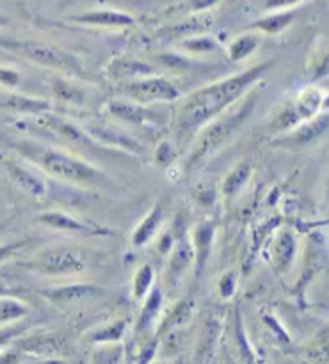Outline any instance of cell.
<instances>
[{
  "label": "cell",
  "instance_id": "6da1fadb",
  "mask_svg": "<svg viewBox=\"0 0 329 364\" xmlns=\"http://www.w3.org/2000/svg\"><path fill=\"white\" fill-rule=\"evenodd\" d=\"M271 66L272 61L260 63L213 84H206L180 99L173 117V134L177 145L187 146L192 143L199 129L246 97Z\"/></svg>",
  "mask_w": 329,
  "mask_h": 364
},
{
  "label": "cell",
  "instance_id": "7a4b0ae2",
  "mask_svg": "<svg viewBox=\"0 0 329 364\" xmlns=\"http://www.w3.org/2000/svg\"><path fill=\"white\" fill-rule=\"evenodd\" d=\"M16 150L27 163L59 182L80 188L105 186L107 182H111V178L100 168L68 150L55 149L38 141H23L16 146Z\"/></svg>",
  "mask_w": 329,
  "mask_h": 364
},
{
  "label": "cell",
  "instance_id": "3957f363",
  "mask_svg": "<svg viewBox=\"0 0 329 364\" xmlns=\"http://www.w3.org/2000/svg\"><path fill=\"white\" fill-rule=\"evenodd\" d=\"M255 104H257V95L247 93L239 102L223 111L221 114H217L205 127L199 129V132L192 139L191 150L185 159V171L194 170L196 166L216 156L223 146L228 145L233 136L244 127L247 118L253 114Z\"/></svg>",
  "mask_w": 329,
  "mask_h": 364
},
{
  "label": "cell",
  "instance_id": "277c9868",
  "mask_svg": "<svg viewBox=\"0 0 329 364\" xmlns=\"http://www.w3.org/2000/svg\"><path fill=\"white\" fill-rule=\"evenodd\" d=\"M0 48L13 52L20 58L27 59L33 65L41 66V68L54 70L65 77L72 79L86 80L89 79L86 66L82 59L66 48L57 47V45L45 43L38 40H20V38H0Z\"/></svg>",
  "mask_w": 329,
  "mask_h": 364
},
{
  "label": "cell",
  "instance_id": "5b68a950",
  "mask_svg": "<svg viewBox=\"0 0 329 364\" xmlns=\"http://www.w3.org/2000/svg\"><path fill=\"white\" fill-rule=\"evenodd\" d=\"M29 272L38 273L41 277L65 279L75 277L86 272V261L77 252L65 247L45 248L36 252L29 261L23 262Z\"/></svg>",
  "mask_w": 329,
  "mask_h": 364
},
{
  "label": "cell",
  "instance_id": "8992f818",
  "mask_svg": "<svg viewBox=\"0 0 329 364\" xmlns=\"http://www.w3.org/2000/svg\"><path fill=\"white\" fill-rule=\"evenodd\" d=\"M120 95L141 106H153V104L178 102L182 99V91L171 79L153 73L141 79L121 82Z\"/></svg>",
  "mask_w": 329,
  "mask_h": 364
},
{
  "label": "cell",
  "instance_id": "52a82bcc",
  "mask_svg": "<svg viewBox=\"0 0 329 364\" xmlns=\"http://www.w3.org/2000/svg\"><path fill=\"white\" fill-rule=\"evenodd\" d=\"M325 95L320 87L308 86L299 95L286 104L271 122V129L276 132H290L303 122L311 120L325 109Z\"/></svg>",
  "mask_w": 329,
  "mask_h": 364
},
{
  "label": "cell",
  "instance_id": "ba28073f",
  "mask_svg": "<svg viewBox=\"0 0 329 364\" xmlns=\"http://www.w3.org/2000/svg\"><path fill=\"white\" fill-rule=\"evenodd\" d=\"M34 122L38 124V127L41 131H45L47 134L54 136V138L62 139L65 143H68L69 146L79 150H94V152H108L107 149L98 145L93 138L89 136V132L79 125L77 122H73L72 118L62 117V114L54 113V111H48V113L41 114V117H34Z\"/></svg>",
  "mask_w": 329,
  "mask_h": 364
},
{
  "label": "cell",
  "instance_id": "9c48e42d",
  "mask_svg": "<svg viewBox=\"0 0 329 364\" xmlns=\"http://www.w3.org/2000/svg\"><path fill=\"white\" fill-rule=\"evenodd\" d=\"M91 138L107 150H121L130 156H145L146 149L135 136L128 134L123 127L107 122H93L84 125Z\"/></svg>",
  "mask_w": 329,
  "mask_h": 364
},
{
  "label": "cell",
  "instance_id": "30bf717a",
  "mask_svg": "<svg viewBox=\"0 0 329 364\" xmlns=\"http://www.w3.org/2000/svg\"><path fill=\"white\" fill-rule=\"evenodd\" d=\"M38 222L41 225L48 227L52 230L65 234H73V236L82 237H107L114 236V232L100 223L86 222V220L75 218L73 215L62 211H45L38 216Z\"/></svg>",
  "mask_w": 329,
  "mask_h": 364
},
{
  "label": "cell",
  "instance_id": "8fae6325",
  "mask_svg": "<svg viewBox=\"0 0 329 364\" xmlns=\"http://www.w3.org/2000/svg\"><path fill=\"white\" fill-rule=\"evenodd\" d=\"M107 113L121 124L152 129V131H157L164 124V114L160 111L150 109V106H141V104H135L127 99L111 100L107 104Z\"/></svg>",
  "mask_w": 329,
  "mask_h": 364
},
{
  "label": "cell",
  "instance_id": "7c38bea8",
  "mask_svg": "<svg viewBox=\"0 0 329 364\" xmlns=\"http://www.w3.org/2000/svg\"><path fill=\"white\" fill-rule=\"evenodd\" d=\"M2 163H4V168L9 177H11V181L27 195L34 198H41L48 193L47 181L41 177L40 170L30 163H27L26 159L20 161L13 159V157H6Z\"/></svg>",
  "mask_w": 329,
  "mask_h": 364
},
{
  "label": "cell",
  "instance_id": "4fadbf2b",
  "mask_svg": "<svg viewBox=\"0 0 329 364\" xmlns=\"http://www.w3.org/2000/svg\"><path fill=\"white\" fill-rule=\"evenodd\" d=\"M191 266H194V248H192V241L184 236L182 240L177 241L171 254L167 255L164 282H166L167 289L171 293L177 291L178 286L182 284V279L185 277V273L189 272Z\"/></svg>",
  "mask_w": 329,
  "mask_h": 364
},
{
  "label": "cell",
  "instance_id": "5bb4252c",
  "mask_svg": "<svg viewBox=\"0 0 329 364\" xmlns=\"http://www.w3.org/2000/svg\"><path fill=\"white\" fill-rule=\"evenodd\" d=\"M68 22L82 27H94V29H127L135 26V16L120 9H91L82 15L68 16Z\"/></svg>",
  "mask_w": 329,
  "mask_h": 364
},
{
  "label": "cell",
  "instance_id": "9a60e30c",
  "mask_svg": "<svg viewBox=\"0 0 329 364\" xmlns=\"http://www.w3.org/2000/svg\"><path fill=\"white\" fill-rule=\"evenodd\" d=\"M166 211L167 204L166 200H159L148 213H146L145 218L138 223L134 230L130 234V243L132 247L141 248L146 247L148 243H152L157 237V234L162 229L164 222H166Z\"/></svg>",
  "mask_w": 329,
  "mask_h": 364
},
{
  "label": "cell",
  "instance_id": "2e32d148",
  "mask_svg": "<svg viewBox=\"0 0 329 364\" xmlns=\"http://www.w3.org/2000/svg\"><path fill=\"white\" fill-rule=\"evenodd\" d=\"M216 20H213L212 13H196V15H187L182 18L180 22L171 23V26L164 27L160 34L171 40H187V38L198 36V34H206L213 27Z\"/></svg>",
  "mask_w": 329,
  "mask_h": 364
},
{
  "label": "cell",
  "instance_id": "e0dca14e",
  "mask_svg": "<svg viewBox=\"0 0 329 364\" xmlns=\"http://www.w3.org/2000/svg\"><path fill=\"white\" fill-rule=\"evenodd\" d=\"M0 109L34 118L52 111V102L45 99H36V97L22 95L16 91H6L4 95H0Z\"/></svg>",
  "mask_w": 329,
  "mask_h": 364
},
{
  "label": "cell",
  "instance_id": "ac0fdd59",
  "mask_svg": "<svg viewBox=\"0 0 329 364\" xmlns=\"http://www.w3.org/2000/svg\"><path fill=\"white\" fill-rule=\"evenodd\" d=\"M41 295L54 304H75L100 296L101 288L96 284H89V282H72V284H61L43 289Z\"/></svg>",
  "mask_w": 329,
  "mask_h": 364
},
{
  "label": "cell",
  "instance_id": "d6986e66",
  "mask_svg": "<svg viewBox=\"0 0 329 364\" xmlns=\"http://www.w3.org/2000/svg\"><path fill=\"white\" fill-rule=\"evenodd\" d=\"M213 237H216V225L213 223H198L192 232V248H194V272L196 277H201L203 269L210 259Z\"/></svg>",
  "mask_w": 329,
  "mask_h": 364
},
{
  "label": "cell",
  "instance_id": "ffe728a7",
  "mask_svg": "<svg viewBox=\"0 0 329 364\" xmlns=\"http://www.w3.org/2000/svg\"><path fill=\"white\" fill-rule=\"evenodd\" d=\"M107 72L116 82H127V80L141 79V77L157 73L152 65L134 58H116L114 61H111V65H107Z\"/></svg>",
  "mask_w": 329,
  "mask_h": 364
},
{
  "label": "cell",
  "instance_id": "44dd1931",
  "mask_svg": "<svg viewBox=\"0 0 329 364\" xmlns=\"http://www.w3.org/2000/svg\"><path fill=\"white\" fill-rule=\"evenodd\" d=\"M329 127V114L320 113L317 114L311 120L303 122V124L297 125L296 129L289 132L286 139L289 143H294V145H306V143L313 141L318 136H322L325 132V129Z\"/></svg>",
  "mask_w": 329,
  "mask_h": 364
},
{
  "label": "cell",
  "instance_id": "7402d4cb",
  "mask_svg": "<svg viewBox=\"0 0 329 364\" xmlns=\"http://www.w3.org/2000/svg\"><path fill=\"white\" fill-rule=\"evenodd\" d=\"M294 255H296V236L290 230H281L274 240L271 248V261L276 269L285 272L292 264Z\"/></svg>",
  "mask_w": 329,
  "mask_h": 364
},
{
  "label": "cell",
  "instance_id": "603a6c76",
  "mask_svg": "<svg viewBox=\"0 0 329 364\" xmlns=\"http://www.w3.org/2000/svg\"><path fill=\"white\" fill-rule=\"evenodd\" d=\"M294 18H296V13L294 11H272L269 15L262 16V18L255 20L253 23H250V31L276 36V34L289 29L292 26Z\"/></svg>",
  "mask_w": 329,
  "mask_h": 364
},
{
  "label": "cell",
  "instance_id": "cb8c5ba5",
  "mask_svg": "<svg viewBox=\"0 0 329 364\" xmlns=\"http://www.w3.org/2000/svg\"><path fill=\"white\" fill-rule=\"evenodd\" d=\"M162 304H164V295H162V289L159 286L150 291V295L143 300V309L141 314H139V321L135 325V331L139 334H146V332L152 331V325L155 323L157 316H159L160 309H162Z\"/></svg>",
  "mask_w": 329,
  "mask_h": 364
},
{
  "label": "cell",
  "instance_id": "d4e9b609",
  "mask_svg": "<svg viewBox=\"0 0 329 364\" xmlns=\"http://www.w3.org/2000/svg\"><path fill=\"white\" fill-rule=\"evenodd\" d=\"M258 47H260V36L255 31H247V33L239 34L230 41V45L226 47V55H228L230 61L242 63L247 58H251L258 50Z\"/></svg>",
  "mask_w": 329,
  "mask_h": 364
},
{
  "label": "cell",
  "instance_id": "484cf974",
  "mask_svg": "<svg viewBox=\"0 0 329 364\" xmlns=\"http://www.w3.org/2000/svg\"><path fill=\"white\" fill-rule=\"evenodd\" d=\"M30 306L26 300L16 295L0 296V327L11 323H18L23 318L29 316Z\"/></svg>",
  "mask_w": 329,
  "mask_h": 364
},
{
  "label": "cell",
  "instance_id": "4316f807",
  "mask_svg": "<svg viewBox=\"0 0 329 364\" xmlns=\"http://www.w3.org/2000/svg\"><path fill=\"white\" fill-rule=\"evenodd\" d=\"M251 168H253L251 166V163L242 161V163L237 164V166L233 168L228 175H226L225 181H223V186H221V191L225 197H228V198L235 197V195L239 193L244 186H246V182L250 181V177H251Z\"/></svg>",
  "mask_w": 329,
  "mask_h": 364
},
{
  "label": "cell",
  "instance_id": "83f0119b",
  "mask_svg": "<svg viewBox=\"0 0 329 364\" xmlns=\"http://www.w3.org/2000/svg\"><path fill=\"white\" fill-rule=\"evenodd\" d=\"M155 286V269H153L150 262H145L134 273V279H132V296L135 300H145Z\"/></svg>",
  "mask_w": 329,
  "mask_h": 364
},
{
  "label": "cell",
  "instance_id": "f1b7e54d",
  "mask_svg": "<svg viewBox=\"0 0 329 364\" xmlns=\"http://www.w3.org/2000/svg\"><path fill=\"white\" fill-rule=\"evenodd\" d=\"M52 93H54L55 99L62 100L65 104H75L80 106L84 104V91L79 84H75L73 80L61 77V79H55L52 82Z\"/></svg>",
  "mask_w": 329,
  "mask_h": 364
},
{
  "label": "cell",
  "instance_id": "f546056e",
  "mask_svg": "<svg viewBox=\"0 0 329 364\" xmlns=\"http://www.w3.org/2000/svg\"><path fill=\"white\" fill-rule=\"evenodd\" d=\"M178 47L189 55H203L210 54V52L217 50L219 48V41L212 34H198V36L187 38V40H182L178 43Z\"/></svg>",
  "mask_w": 329,
  "mask_h": 364
},
{
  "label": "cell",
  "instance_id": "4dcf8cb0",
  "mask_svg": "<svg viewBox=\"0 0 329 364\" xmlns=\"http://www.w3.org/2000/svg\"><path fill=\"white\" fill-rule=\"evenodd\" d=\"M127 320L118 318V320L108 321V323L101 325L100 328L91 332V341L94 343H118L125 336L127 331Z\"/></svg>",
  "mask_w": 329,
  "mask_h": 364
},
{
  "label": "cell",
  "instance_id": "1f68e13d",
  "mask_svg": "<svg viewBox=\"0 0 329 364\" xmlns=\"http://www.w3.org/2000/svg\"><path fill=\"white\" fill-rule=\"evenodd\" d=\"M221 0H182L178 4L169 6L164 9L166 15L182 13V15H196V13H210Z\"/></svg>",
  "mask_w": 329,
  "mask_h": 364
},
{
  "label": "cell",
  "instance_id": "d6a6232c",
  "mask_svg": "<svg viewBox=\"0 0 329 364\" xmlns=\"http://www.w3.org/2000/svg\"><path fill=\"white\" fill-rule=\"evenodd\" d=\"M177 145H174L173 141H169V139H164V141H160L159 145H157V149L153 150V163L160 168H167L171 166V163H173L174 159H177Z\"/></svg>",
  "mask_w": 329,
  "mask_h": 364
},
{
  "label": "cell",
  "instance_id": "836d02e7",
  "mask_svg": "<svg viewBox=\"0 0 329 364\" xmlns=\"http://www.w3.org/2000/svg\"><path fill=\"white\" fill-rule=\"evenodd\" d=\"M30 245H33V240H18V241H11V243L0 245V266L13 261V259H16L18 255H22Z\"/></svg>",
  "mask_w": 329,
  "mask_h": 364
},
{
  "label": "cell",
  "instance_id": "e575fe53",
  "mask_svg": "<svg viewBox=\"0 0 329 364\" xmlns=\"http://www.w3.org/2000/svg\"><path fill=\"white\" fill-rule=\"evenodd\" d=\"M27 331H29V323H22V321L0 327V352H2L11 341L22 338Z\"/></svg>",
  "mask_w": 329,
  "mask_h": 364
},
{
  "label": "cell",
  "instance_id": "d590c367",
  "mask_svg": "<svg viewBox=\"0 0 329 364\" xmlns=\"http://www.w3.org/2000/svg\"><path fill=\"white\" fill-rule=\"evenodd\" d=\"M121 346H104L100 352L94 355V363L93 364H120L121 360Z\"/></svg>",
  "mask_w": 329,
  "mask_h": 364
},
{
  "label": "cell",
  "instance_id": "8d00e7d4",
  "mask_svg": "<svg viewBox=\"0 0 329 364\" xmlns=\"http://www.w3.org/2000/svg\"><path fill=\"white\" fill-rule=\"evenodd\" d=\"M22 82V75L9 66H0V87L6 91H15Z\"/></svg>",
  "mask_w": 329,
  "mask_h": 364
},
{
  "label": "cell",
  "instance_id": "74e56055",
  "mask_svg": "<svg viewBox=\"0 0 329 364\" xmlns=\"http://www.w3.org/2000/svg\"><path fill=\"white\" fill-rule=\"evenodd\" d=\"M217 289H219V295L223 299H230L233 296L237 289V273L235 272H226L221 279H219V284H217Z\"/></svg>",
  "mask_w": 329,
  "mask_h": 364
},
{
  "label": "cell",
  "instance_id": "f35d334b",
  "mask_svg": "<svg viewBox=\"0 0 329 364\" xmlns=\"http://www.w3.org/2000/svg\"><path fill=\"white\" fill-rule=\"evenodd\" d=\"M177 237H174L173 230H162L159 234V237L155 240V250L159 252L160 255H169L171 250L174 248L177 245Z\"/></svg>",
  "mask_w": 329,
  "mask_h": 364
},
{
  "label": "cell",
  "instance_id": "ab89813d",
  "mask_svg": "<svg viewBox=\"0 0 329 364\" xmlns=\"http://www.w3.org/2000/svg\"><path fill=\"white\" fill-rule=\"evenodd\" d=\"M189 313V304L187 302H182L180 306L177 307V309H173V313L167 316V320L164 321V327H162V332L164 331H169L171 327H174V325H180V321L184 320L185 316H187Z\"/></svg>",
  "mask_w": 329,
  "mask_h": 364
},
{
  "label": "cell",
  "instance_id": "60d3db41",
  "mask_svg": "<svg viewBox=\"0 0 329 364\" xmlns=\"http://www.w3.org/2000/svg\"><path fill=\"white\" fill-rule=\"evenodd\" d=\"M311 72H313V79H324L329 75V47L322 52L320 58H317Z\"/></svg>",
  "mask_w": 329,
  "mask_h": 364
},
{
  "label": "cell",
  "instance_id": "b9f144b4",
  "mask_svg": "<svg viewBox=\"0 0 329 364\" xmlns=\"http://www.w3.org/2000/svg\"><path fill=\"white\" fill-rule=\"evenodd\" d=\"M304 0H265L264 8L267 11H290L292 8L299 6Z\"/></svg>",
  "mask_w": 329,
  "mask_h": 364
},
{
  "label": "cell",
  "instance_id": "7bdbcfd3",
  "mask_svg": "<svg viewBox=\"0 0 329 364\" xmlns=\"http://www.w3.org/2000/svg\"><path fill=\"white\" fill-rule=\"evenodd\" d=\"M16 291H18V289L13 288L11 284H8V282H4V281H0V296H4V295H15Z\"/></svg>",
  "mask_w": 329,
  "mask_h": 364
},
{
  "label": "cell",
  "instance_id": "ee69618b",
  "mask_svg": "<svg viewBox=\"0 0 329 364\" xmlns=\"http://www.w3.org/2000/svg\"><path fill=\"white\" fill-rule=\"evenodd\" d=\"M8 22H9V18L6 15H2V13H0V29H2V27H6L8 26Z\"/></svg>",
  "mask_w": 329,
  "mask_h": 364
},
{
  "label": "cell",
  "instance_id": "f6af8a7d",
  "mask_svg": "<svg viewBox=\"0 0 329 364\" xmlns=\"http://www.w3.org/2000/svg\"><path fill=\"white\" fill-rule=\"evenodd\" d=\"M157 364H166V363H157Z\"/></svg>",
  "mask_w": 329,
  "mask_h": 364
}]
</instances>
